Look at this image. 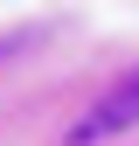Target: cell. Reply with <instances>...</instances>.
Returning <instances> with one entry per match:
<instances>
[{
  "label": "cell",
  "instance_id": "cell-1",
  "mask_svg": "<svg viewBox=\"0 0 139 146\" xmlns=\"http://www.w3.org/2000/svg\"><path fill=\"white\" fill-rule=\"evenodd\" d=\"M132 125H139V63H132L125 77H118V84L91 104V111L63 132V146H111L118 132H132Z\"/></svg>",
  "mask_w": 139,
  "mask_h": 146
}]
</instances>
